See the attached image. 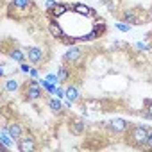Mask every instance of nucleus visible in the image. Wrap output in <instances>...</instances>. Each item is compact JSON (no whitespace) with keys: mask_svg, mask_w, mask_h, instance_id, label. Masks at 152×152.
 I'll return each instance as SVG.
<instances>
[{"mask_svg":"<svg viewBox=\"0 0 152 152\" xmlns=\"http://www.w3.org/2000/svg\"><path fill=\"white\" fill-rule=\"evenodd\" d=\"M150 131H152L150 127L141 125V124L131 125V129L125 132L127 143H129L131 147H134V148H145V143H147V138H148V132H150Z\"/></svg>","mask_w":152,"mask_h":152,"instance_id":"obj_1","label":"nucleus"},{"mask_svg":"<svg viewBox=\"0 0 152 152\" xmlns=\"http://www.w3.org/2000/svg\"><path fill=\"white\" fill-rule=\"evenodd\" d=\"M22 91H23V99L27 100V102H38L39 99H43V88L39 86V83H38V79H31L29 77V81H25L23 83V86H22Z\"/></svg>","mask_w":152,"mask_h":152,"instance_id":"obj_2","label":"nucleus"},{"mask_svg":"<svg viewBox=\"0 0 152 152\" xmlns=\"http://www.w3.org/2000/svg\"><path fill=\"white\" fill-rule=\"evenodd\" d=\"M34 2L32 0H11V9H15L16 15V20H22L25 16H29L32 11H34Z\"/></svg>","mask_w":152,"mask_h":152,"instance_id":"obj_3","label":"nucleus"},{"mask_svg":"<svg viewBox=\"0 0 152 152\" xmlns=\"http://www.w3.org/2000/svg\"><path fill=\"white\" fill-rule=\"evenodd\" d=\"M84 57V50L77 45H70L66 48V52L63 54V63H66L68 66H73V64H77L81 59Z\"/></svg>","mask_w":152,"mask_h":152,"instance_id":"obj_4","label":"nucleus"},{"mask_svg":"<svg viewBox=\"0 0 152 152\" xmlns=\"http://www.w3.org/2000/svg\"><path fill=\"white\" fill-rule=\"evenodd\" d=\"M106 129L109 134H125L131 129V124L124 118H111L109 122H106Z\"/></svg>","mask_w":152,"mask_h":152,"instance_id":"obj_5","label":"nucleus"},{"mask_svg":"<svg viewBox=\"0 0 152 152\" xmlns=\"http://www.w3.org/2000/svg\"><path fill=\"white\" fill-rule=\"evenodd\" d=\"M16 148L20 150V152H34L36 148H38V143H36V138L31 134V132H27V134H23L18 141H16Z\"/></svg>","mask_w":152,"mask_h":152,"instance_id":"obj_6","label":"nucleus"},{"mask_svg":"<svg viewBox=\"0 0 152 152\" xmlns=\"http://www.w3.org/2000/svg\"><path fill=\"white\" fill-rule=\"evenodd\" d=\"M25 52H27V61L32 63V64H41L45 61V52H43L41 47L31 45V47L25 48Z\"/></svg>","mask_w":152,"mask_h":152,"instance_id":"obj_7","label":"nucleus"},{"mask_svg":"<svg viewBox=\"0 0 152 152\" xmlns=\"http://www.w3.org/2000/svg\"><path fill=\"white\" fill-rule=\"evenodd\" d=\"M4 54L13 61V63H23V61H27V52H25V48H20V47H11V48H6L4 47Z\"/></svg>","mask_w":152,"mask_h":152,"instance_id":"obj_8","label":"nucleus"},{"mask_svg":"<svg viewBox=\"0 0 152 152\" xmlns=\"http://www.w3.org/2000/svg\"><path fill=\"white\" fill-rule=\"evenodd\" d=\"M70 9H72L73 13L81 15V16H88V18H93V20L99 18V13H97L93 7L86 6V4H70Z\"/></svg>","mask_w":152,"mask_h":152,"instance_id":"obj_9","label":"nucleus"},{"mask_svg":"<svg viewBox=\"0 0 152 152\" xmlns=\"http://www.w3.org/2000/svg\"><path fill=\"white\" fill-rule=\"evenodd\" d=\"M2 120H4V125L7 127V131H9V134L18 141L22 136H23V127L18 124V122H15V120H11V122H7L6 120V115H2Z\"/></svg>","mask_w":152,"mask_h":152,"instance_id":"obj_10","label":"nucleus"},{"mask_svg":"<svg viewBox=\"0 0 152 152\" xmlns=\"http://www.w3.org/2000/svg\"><path fill=\"white\" fill-rule=\"evenodd\" d=\"M15 143H16V140L9 134L7 127L4 125L2 129H0V148H4V150H11V148L15 147Z\"/></svg>","mask_w":152,"mask_h":152,"instance_id":"obj_11","label":"nucleus"},{"mask_svg":"<svg viewBox=\"0 0 152 152\" xmlns=\"http://www.w3.org/2000/svg\"><path fill=\"white\" fill-rule=\"evenodd\" d=\"M23 83L16 77V75H11V77H6L4 79V91L6 93H16L18 90H22Z\"/></svg>","mask_w":152,"mask_h":152,"instance_id":"obj_12","label":"nucleus"},{"mask_svg":"<svg viewBox=\"0 0 152 152\" xmlns=\"http://www.w3.org/2000/svg\"><path fill=\"white\" fill-rule=\"evenodd\" d=\"M86 131V120L84 118H79V116H73L70 120V132L75 134V136H83Z\"/></svg>","mask_w":152,"mask_h":152,"instance_id":"obj_13","label":"nucleus"},{"mask_svg":"<svg viewBox=\"0 0 152 152\" xmlns=\"http://www.w3.org/2000/svg\"><path fill=\"white\" fill-rule=\"evenodd\" d=\"M83 107H86L88 111H107L106 102L100 99H86V100H83Z\"/></svg>","mask_w":152,"mask_h":152,"instance_id":"obj_14","label":"nucleus"},{"mask_svg":"<svg viewBox=\"0 0 152 152\" xmlns=\"http://www.w3.org/2000/svg\"><path fill=\"white\" fill-rule=\"evenodd\" d=\"M122 22H127L131 25H140V15L136 9H124L122 11Z\"/></svg>","mask_w":152,"mask_h":152,"instance_id":"obj_15","label":"nucleus"},{"mask_svg":"<svg viewBox=\"0 0 152 152\" xmlns=\"http://www.w3.org/2000/svg\"><path fill=\"white\" fill-rule=\"evenodd\" d=\"M48 32L56 39H63L66 36L64 31H63V27H61V23H57V20H54V18H50V22H48Z\"/></svg>","mask_w":152,"mask_h":152,"instance_id":"obj_16","label":"nucleus"},{"mask_svg":"<svg viewBox=\"0 0 152 152\" xmlns=\"http://www.w3.org/2000/svg\"><path fill=\"white\" fill-rule=\"evenodd\" d=\"M47 106H48V109H50L52 113H56V115H63V111H64L63 99H59V97H52V99H48Z\"/></svg>","mask_w":152,"mask_h":152,"instance_id":"obj_17","label":"nucleus"},{"mask_svg":"<svg viewBox=\"0 0 152 152\" xmlns=\"http://www.w3.org/2000/svg\"><path fill=\"white\" fill-rule=\"evenodd\" d=\"M57 77H59V83H61V84H66V83L70 81V77H72V70H70V66H68L66 63L59 64V68H57Z\"/></svg>","mask_w":152,"mask_h":152,"instance_id":"obj_18","label":"nucleus"},{"mask_svg":"<svg viewBox=\"0 0 152 152\" xmlns=\"http://www.w3.org/2000/svg\"><path fill=\"white\" fill-rule=\"evenodd\" d=\"M64 99H68L70 102H81V91H79V88L75 86V84H68L66 86V97Z\"/></svg>","mask_w":152,"mask_h":152,"instance_id":"obj_19","label":"nucleus"},{"mask_svg":"<svg viewBox=\"0 0 152 152\" xmlns=\"http://www.w3.org/2000/svg\"><path fill=\"white\" fill-rule=\"evenodd\" d=\"M70 11V4H57V6H54L52 9H50V18H54V20H57V18H61L63 15H66Z\"/></svg>","mask_w":152,"mask_h":152,"instance_id":"obj_20","label":"nucleus"},{"mask_svg":"<svg viewBox=\"0 0 152 152\" xmlns=\"http://www.w3.org/2000/svg\"><path fill=\"white\" fill-rule=\"evenodd\" d=\"M99 36H104L106 34V31H107V23H106V20H102V18H97L95 22H93V27H91Z\"/></svg>","mask_w":152,"mask_h":152,"instance_id":"obj_21","label":"nucleus"},{"mask_svg":"<svg viewBox=\"0 0 152 152\" xmlns=\"http://www.w3.org/2000/svg\"><path fill=\"white\" fill-rule=\"evenodd\" d=\"M136 52H150L152 50V41L150 39H143V41H136L134 43Z\"/></svg>","mask_w":152,"mask_h":152,"instance_id":"obj_22","label":"nucleus"},{"mask_svg":"<svg viewBox=\"0 0 152 152\" xmlns=\"http://www.w3.org/2000/svg\"><path fill=\"white\" fill-rule=\"evenodd\" d=\"M141 116L147 118V120H152V100H150V99H145V100H143V111H141Z\"/></svg>","mask_w":152,"mask_h":152,"instance_id":"obj_23","label":"nucleus"},{"mask_svg":"<svg viewBox=\"0 0 152 152\" xmlns=\"http://www.w3.org/2000/svg\"><path fill=\"white\" fill-rule=\"evenodd\" d=\"M115 29H118L120 32L127 34V32H131L132 25H131V23H127V22H116V23H115Z\"/></svg>","mask_w":152,"mask_h":152,"instance_id":"obj_24","label":"nucleus"},{"mask_svg":"<svg viewBox=\"0 0 152 152\" xmlns=\"http://www.w3.org/2000/svg\"><path fill=\"white\" fill-rule=\"evenodd\" d=\"M31 64H32V63H29V61H23V63H20V64H18V70H20L23 75H29V72H31V68H32Z\"/></svg>","mask_w":152,"mask_h":152,"instance_id":"obj_25","label":"nucleus"},{"mask_svg":"<svg viewBox=\"0 0 152 152\" xmlns=\"http://www.w3.org/2000/svg\"><path fill=\"white\" fill-rule=\"evenodd\" d=\"M45 79H47L48 83H52V84H61V83H59V77H57V73H47Z\"/></svg>","mask_w":152,"mask_h":152,"instance_id":"obj_26","label":"nucleus"},{"mask_svg":"<svg viewBox=\"0 0 152 152\" xmlns=\"http://www.w3.org/2000/svg\"><path fill=\"white\" fill-rule=\"evenodd\" d=\"M27 77H31V79H39V68H38V66H32Z\"/></svg>","mask_w":152,"mask_h":152,"instance_id":"obj_27","label":"nucleus"},{"mask_svg":"<svg viewBox=\"0 0 152 152\" xmlns=\"http://www.w3.org/2000/svg\"><path fill=\"white\" fill-rule=\"evenodd\" d=\"M54 97H59V99H64V97H66V88H64V86H57V90H56V93H54Z\"/></svg>","mask_w":152,"mask_h":152,"instance_id":"obj_28","label":"nucleus"},{"mask_svg":"<svg viewBox=\"0 0 152 152\" xmlns=\"http://www.w3.org/2000/svg\"><path fill=\"white\" fill-rule=\"evenodd\" d=\"M57 4H59V2H56V0H47L43 7H45V9H52V7H54V6H57Z\"/></svg>","mask_w":152,"mask_h":152,"instance_id":"obj_29","label":"nucleus"},{"mask_svg":"<svg viewBox=\"0 0 152 152\" xmlns=\"http://www.w3.org/2000/svg\"><path fill=\"white\" fill-rule=\"evenodd\" d=\"M145 148L152 150V131L148 132V138H147V143H145Z\"/></svg>","mask_w":152,"mask_h":152,"instance_id":"obj_30","label":"nucleus"},{"mask_svg":"<svg viewBox=\"0 0 152 152\" xmlns=\"http://www.w3.org/2000/svg\"><path fill=\"white\" fill-rule=\"evenodd\" d=\"M148 18H150V20H152V9H150V15H148Z\"/></svg>","mask_w":152,"mask_h":152,"instance_id":"obj_31","label":"nucleus"}]
</instances>
